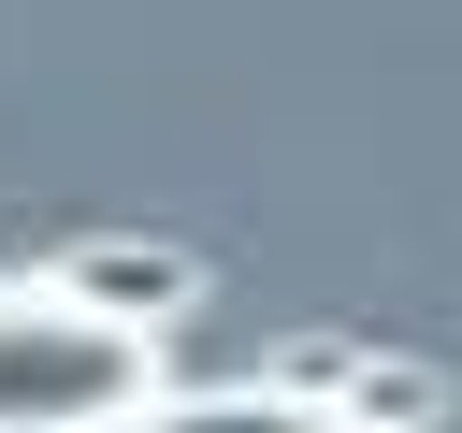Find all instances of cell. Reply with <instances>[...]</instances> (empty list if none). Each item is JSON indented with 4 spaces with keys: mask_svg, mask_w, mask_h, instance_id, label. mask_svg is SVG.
I'll return each mask as SVG.
<instances>
[{
    "mask_svg": "<svg viewBox=\"0 0 462 433\" xmlns=\"http://www.w3.org/2000/svg\"><path fill=\"white\" fill-rule=\"evenodd\" d=\"M159 404V332L72 303L58 274H0V433H130Z\"/></svg>",
    "mask_w": 462,
    "mask_h": 433,
    "instance_id": "1",
    "label": "cell"
},
{
    "mask_svg": "<svg viewBox=\"0 0 462 433\" xmlns=\"http://www.w3.org/2000/svg\"><path fill=\"white\" fill-rule=\"evenodd\" d=\"M58 289L101 303V318H130V332H173V318L202 303V245H173V231H87V245L58 260Z\"/></svg>",
    "mask_w": 462,
    "mask_h": 433,
    "instance_id": "2",
    "label": "cell"
},
{
    "mask_svg": "<svg viewBox=\"0 0 462 433\" xmlns=\"http://www.w3.org/2000/svg\"><path fill=\"white\" fill-rule=\"evenodd\" d=\"M274 390H303V404H332V419H361V433L433 419V375H419V361H375V346H346V332H303V346L274 361Z\"/></svg>",
    "mask_w": 462,
    "mask_h": 433,
    "instance_id": "3",
    "label": "cell"
},
{
    "mask_svg": "<svg viewBox=\"0 0 462 433\" xmlns=\"http://www.w3.org/2000/svg\"><path fill=\"white\" fill-rule=\"evenodd\" d=\"M130 433H361V419H332V404H303V390L245 375V390H159Z\"/></svg>",
    "mask_w": 462,
    "mask_h": 433,
    "instance_id": "4",
    "label": "cell"
}]
</instances>
